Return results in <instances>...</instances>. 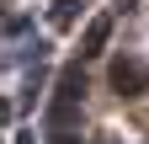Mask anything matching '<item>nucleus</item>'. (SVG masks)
Here are the masks:
<instances>
[{
  "instance_id": "nucleus-1",
  "label": "nucleus",
  "mask_w": 149,
  "mask_h": 144,
  "mask_svg": "<svg viewBox=\"0 0 149 144\" xmlns=\"http://www.w3.org/2000/svg\"><path fill=\"white\" fill-rule=\"evenodd\" d=\"M144 85H149V69L139 59H117V64H112V91H117V96H139Z\"/></svg>"
},
{
  "instance_id": "nucleus-2",
  "label": "nucleus",
  "mask_w": 149,
  "mask_h": 144,
  "mask_svg": "<svg viewBox=\"0 0 149 144\" xmlns=\"http://www.w3.org/2000/svg\"><path fill=\"white\" fill-rule=\"evenodd\" d=\"M107 32H112V22L101 16V22L85 32V48H80V59H96V53H101V43H107Z\"/></svg>"
}]
</instances>
